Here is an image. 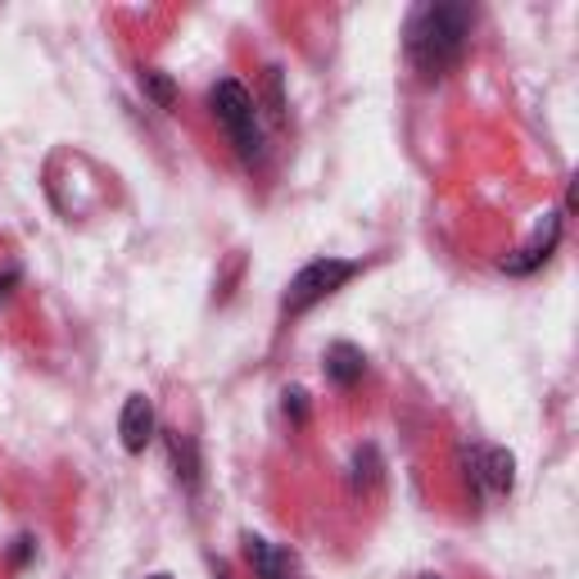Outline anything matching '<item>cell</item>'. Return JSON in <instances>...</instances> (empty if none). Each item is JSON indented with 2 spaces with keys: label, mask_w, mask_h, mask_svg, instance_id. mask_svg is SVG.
<instances>
[{
  "label": "cell",
  "mask_w": 579,
  "mask_h": 579,
  "mask_svg": "<svg viewBox=\"0 0 579 579\" xmlns=\"http://www.w3.org/2000/svg\"><path fill=\"white\" fill-rule=\"evenodd\" d=\"M27 557H33V539H18L14 543V562H27Z\"/></svg>",
  "instance_id": "obj_13"
},
{
  "label": "cell",
  "mask_w": 579,
  "mask_h": 579,
  "mask_svg": "<svg viewBox=\"0 0 579 579\" xmlns=\"http://www.w3.org/2000/svg\"><path fill=\"white\" fill-rule=\"evenodd\" d=\"M141 91H146L159 109H173V104H177V87L168 81V73H159V68H141Z\"/></svg>",
  "instance_id": "obj_10"
},
{
  "label": "cell",
  "mask_w": 579,
  "mask_h": 579,
  "mask_svg": "<svg viewBox=\"0 0 579 579\" xmlns=\"http://www.w3.org/2000/svg\"><path fill=\"white\" fill-rule=\"evenodd\" d=\"M357 272H363V263H353V259H313V263H303L294 272V281L286 286V299H281L286 317L309 313L313 303H322L326 294H336L344 281L357 277Z\"/></svg>",
  "instance_id": "obj_3"
},
{
  "label": "cell",
  "mask_w": 579,
  "mask_h": 579,
  "mask_svg": "<svg viewBox=\"0 0 579 579\" xmlns=\"http://www.w3.org/2000/svg\"><path fill=\"white\" fill-rule=\"evenodd\" d=\"M471 23H476L471 5H449V0L417 5L403 27V50L412 68L421 77H444L449 68H457L466 54V37H471Z\"/></svg>",
  "instance_id": "obj_1"
},
{
  "label": "cell",
  "mask_w": 579,
  "mask_h": 579,
  "mask_svg": "<svg viewBox=\"0 0 579 579\" xmlns=\"http://www.w3.org/2000/svg\"><path fill=\"white\" fill-rule=\"evenodd\" d=\"M244 557H250L259 579H299V562L286 553V547L267 543L259 534H244Z\"/></svg>",
  "instance_id": "obj_6"
},
{
  "label": "cell",
  "mask_w": 579,
  "mask_h": 579,
  "mask_svg": "<svg viewBox=\"0 0 579 579\" xmlns=\"http://www.w3.org/2000/svg\"><path fill=\"white\" fill-rule=\"evenodd\" d=\"M118 435H123V449H127V453H146V444L154 439V403H150L146 394H131V399L123 403Z\"/></svg>",
  "instance_id": "obj_5"
},
{
  "label": "cell",
  "mask_w": 579,
  "mask_h": 579,
  "mask_svg": "<svg viewBox=\"0 0 579 579\" xmlns=\"http://www.w3.org/2000/svg\"><path fill=\"white\" fill-rule=\"evenodd\" d=\"M168 453H173V466H177V480L186 489L200 484V457H196V439H186L181 430L168 435Z\"/></svg>",
  "instance_id": "obj_9"
},
{
  "label": "cell",
  "mask_w": 579,
  "mask_h": 579,
  "mask_svg": "<svg viewBox=\"0 0 579 579\" xmlns=\"http://www.w3.org/2000/svg\"><path fill=\"white\" fill-rule=\"evenodd\" d=\"M209 109L213 118L223 123V131L231 136V146L244 163L263 159V131H259V100L250 96V87L236 77H217L209 91Z\"/></svg>",
  "instance_id": "obj_2"
},
{
  "label": "cell",
  "mask_w": 579,
  "mask_h": 579,
  "mask_svg": "<svg viewBox=\"0 0 579 579\" xmlns=\"http://www.w3.org/2000/svg\"><path fill=\"white\" fill-rule=\"evenodd\" d=\"M471 476L480 489L489 493H512V480H516V457L507 449H476L471 453Z\"/></svg>",
  "instance_id": "obj_4"
},
{
  "label": "cell",
  "mask_w": 579,
  "mask_h": 579,
  "mask_svg": "<svg viewBox=\"0 0 579 579\" xmlns=\"http://www.w3.org/2000/svg\"><path fill=\"white\" fill-rule=\"evenodd\" d=\"M286 417H290L294 426L309 421V394H303V390H286Z\"/></svg>",
  "instance_id": "obj_11"
},
{
  "label": "cell",
  "mask_w": 579,
  "mask_h": 579,
  "mask_svg": "<svg viewBox=\"0 0 579 579\" xmlns=\"http://www.w3.org/2000/svg\"><path fill=\"white\" fill-rule=\"evenodd\" d=\"M557 240H562V217L553 213V217H547V231H543L534 244H526V250H520L516 259H503V272H512V277H526V272H534L547 254H553Z\"/></svg>",
  "instance_id": "obj_8"
},
{
  "label": "cell",
  "mask_w": 579,
  "mask_h": 579,
  "mask_svg": "<svg viewBox=\"0 0 579 579\" xmlns=\"http://www.w3.org/2000/svg\"><path fill=\"white\" fill-rule=\"evenodd\" d=\"M146 579H173V575H163V570H159V575H146Z\"/></svg>",
  "instance_id": "obj_14"
},
{
  "label": "cell",
  "mask_w": 579,
  "mask_h": 579,
  "mask_svg": "<svg viewBox=\"0 0 579 579\" xmlns=\"http://www.w3.org/2000/svg\"><path fill=\"white\" fill-rule=\"evenodd\" d=\"M426 579H439V575H426Z\"/></svg>",
  "instance_id": "obj_15"
},
{
  "label": "cell",
  "mask_w": 579,
  "mask_h": 579,
  "mask_svg": "<svg viewBox=\"0 0 579 579\" xmlns=\"http://www.w3.org/2000/svg\"><path fill=\"white\" fill-rule=\"evenodd\" d=\"M363 372H367V357H363V349H357V344L340 340V344L326 349V376L336 380L340 390H353V385L363 380Z\"/></svg>",
  "instance_id": "obj_7"
},
{
  "label": "cell",
  "mask_w": 579,
  "mask_h": 579,
  "mask_svg": "<svg viewBox=\"0 0 579 579\" xmlns=\"http://www.w3.org/2000/svg\"><path fill=\"white\" fill-rule=\"evenodd\" d=\"M267 100H272V118H281V109H286V100H281V68H267Z\"/></svg>",
  "instance_id": "obj_12"
}]
</instances>
